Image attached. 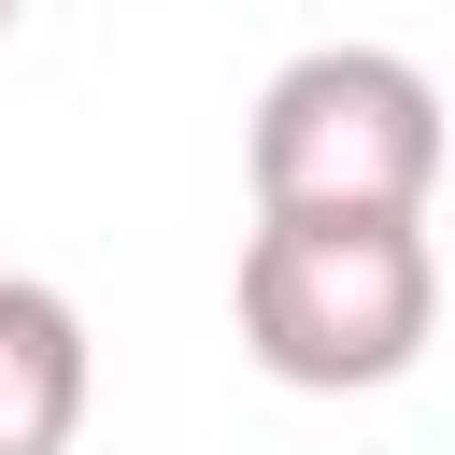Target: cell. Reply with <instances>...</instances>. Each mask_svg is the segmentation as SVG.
<instances>
[{"label":"cell","mask_w":455,"mask_h":455,"mask_svg":"<svg viewBox=\"0 0 455 455\" xmlns=\"http://www.w3.org/2000/svg\"><path fill=\"white\" fill-rule=\"evenodd\" d=\"M242 355L299 398H370L441 327V242L427 213H256L228 270Z\"/></svg>","instance_id":"6da1fadb"},{"label":"cell","mask_w":455,"mask_h":455,"mask_svg":"<svg viewBox=\"0 0 455 455\" xmlns=\"http://www.w3.org/2000/svg\"><path fill=\"white\" fill-rule=\"evenodd\" d=\"M256 213H427L441 185V85L398 43H313L256 85L242 128Z\"/></svg>","instance_id":"7a4b0ae2"},{"label":"cell","mask_w":455,"mask_h":455,"mask_svg":"<svg viewBox=\"0 0 455 455\" xmlns=\"http://www.w3.org/2000/svg\"><path fill=\"white\" fill-rule=\"evenodd\" d=\"M85 427V313L43 270H0V455H71Z\"/></svg>","instance_id":"3957f363"},{"label":"cell","mask_w":455,"mask_h":455,"mask_svg":"<svg viewBox=\"0 0 455 455\" xmlns=\"http://www.w3.org/2000/svg\"><path fill=\"white\" fill-rule=\"evenodd\" d=\"M14 14H28V0H0V28H14Z\"/></svg>","instance_id":"277c9868"}]
</instances>
